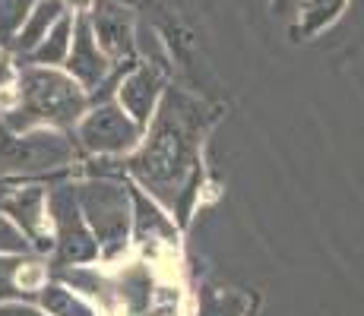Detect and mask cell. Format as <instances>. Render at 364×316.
<instances>
[{"label": "cell", "instance_id": "cell-1", "mask_svg": "<svg viewBox=\"0 0 364 316\" xmlns=\"http://www.w3.org/2000/svg\"><path fill=\"white\" fill-rule=\"evenodd\" d=\"M206 130V108L184 89H165L156 117L143 133L127 171L143 193L162 202L181 222L191 212L200 184V136Z\"/></svg>", "mask_w": 364, "mask_h": 316}, {"label": "cell", "instance_id": "cell-2", "mask_svg": "<svg viewBox=\"0 0 364 316\" xmlns=\"http://www.w3.org/2000/svg\"><path fill=\"white\" fill-rule=\"evenodd\" d=\"M89 111V92L64 67H26L16 70L10 86V102L0 108V124L10 133H29L38 126L67 130L82 121Z\"/></svg>", "mask_w": 364, "mask_h": 316}, {"label": "cell", "instance_id": "cell-3", "mask_svg": "<svg viewBox=\"0 0 364 316\" xmlns=\"http://www.w3.org/2000/svg\"><path fill=\"white\" fill-rule=\"evenodd\" d=\"M76 200H80L82 219L99 244V259L111 263L133 241V200L130 184L111 174H89L76 180Z\"/></svg>", "mask_w": 364, "mask_h": 316}, {"label": "cell", "instance_id": "cell-4", "mask_svg": "<svg viewBox=\"0 0 364 316\" xmlns=\"http://www.w3.org/2000/svg\"><path fill=\"white\" fill-rule=\"evenodd\" d=\"M76 156H80L76 139L67 130L38 126L29 133H10L0 124V178L4 180H29L67 171L73 168Z\"/></svg>", "mask_w": 364, "mask_h": 316}, {"label": "cell", "instance_id": "cell-5", "mask_svg": "<svg viewBox=\"0 0 364 316\" xmlns=\"http://www.w3.org/2000/svg\"><path fill=\"white\" fill-rule=\"evenodd\" d=\"M48 222H51V237H54L51 269L89 266L99 259V244H95V234L89 231L80 200H76V180L73 184L60 180V184L48 187Z\"/></svg>", "mask_w": 364, "mask_h": 316}, {"label": "cell", "instance_id": "cell-6", "mask_svg": "<svg viewBox=\"0 0 364 316\" xmlns=\"http://www.w3.org/2000/svg\"><path fill=\"white\" fill-rule=\"evenodd\" d=\"M143 126H139L117 102L89 104L82 121L73 126L76 149L92 158H127L143 143Z\"/></svg>", "mask_w": 364, "mask_h": 316}, {"label": "cell", "instance_id": "cell-7", "mask_svg": "<svg viewBox=\"0 0 364 316\" xmlns=\"http://www.w3.org/2000/svg\"><path fill=\"white\" fill-rule=\"evenodd\" d=\"M0 212L26 234V241L32 244V253H38V256L54 253L51 222H48V187L45 184L6 187V193L0 196Z\"/></svg>", "mask_w": 364, "mask_h": 316}, {"label": "cell", "instance_id": "cell-8", "mask_svg": "<svg viewBox=\"0 0 364 316\" xmlns=\"http://www.w3.org/2000/svg\"><path fill=\"white\" fill-rule=\"evenodd\" d=\"M165 76L159 73L152 63H133V67L124 70L121 82L114 89V102L121 104L124 111L136 121L139 126H149V121L156 117L159 102L165 95Z\"/></svg>", "mask_w": 364, "mask_h": 316}, {"label": "cell", "instance_id": "cell-9", "mask_svg": "<svg viewBox=\"0 0 364 316\" xmlns=\"http://www.w3.org/2000/svg\"><path fill=\"white\" fill-rule=\"evenodd\" d=\"M89 26L111 63H133V16L121 0H92Z\"/></svg>", "mask_w": 364, "mask_h": 316}, {"label": "cell", "instance_id": "cell-10", "mask_svg": "<svg viewBox=\"0 0 364 316\" xmlns=\"http://www.w3.org/2000/svg\"><path fill=\"white\" fill-rule=\"evenodd\" d=\"M114 67L117 63H111L105 58V51L99 48V41H95L86 13L73 16V41H70V54H67V63H64L67 73L73 76L86 92H95V89L111 76Z\"/></svg>", "mask_w": 364, "mask_h": 316}, {"label": "cell", "instance_id": "cell-11", "mask_svg": "<svg viewBox=\"0 0 364 316\" xmlns=\"http://www.w3.org/2000/svg\"><path fill=\"white\" fill-rule=\"evenodd\" d=\"M130 200H133V241L139 247H174L178 244V224L174 215H168L162 202H156L149 193L130 184Z\"/></svg>", "mask_w": 364, "mask_h": 316}, {"label": "cell", "instance_id": "cell-12", "mask_svg": "<svg viewBox=\"0 0 364 316\" xmlns=\"http://www.w3.org/2000/svg\"><path fill=\"white\" fill-rule=\"evenodd\" d=\"M60 16H67L64 0H38V4L32 6L29 19L23 23V29L16 32V38H13V45L6 48V51H13L16 58H26V54H32V48L54 29V23H58Z\"/></svg>", "mask_w": 364, "mask_h": 316}, {"label": "cell", "instance_id": "cell-13", "mask_svg": "<svg viewBox=\"0 0 364 316\" xmlns=\"http://www.w3.org/2000/svg\"><path fill=\"white\" fill-rule=\"evenodd\" d=\"M70 41H73V13L60 16L54 23V29L32 48V54H26L19 67L32 63V67H64L70 54Z\"/></svg>", "mask_w": 364, "mask_h": 316}, {"label": "cell", "instance_id": "cell-14", "mask_svg": "<svg viewBox=\"0 0 364 316\" xmlns=\"http://www.w3.org/2000/svg\"><path fill=\"white\" fill-rule=\"evenodd\" d=\"M35 304L48 316H99V310H95L80 291H73V288L58 282V278H51V282L35 294Z\"/></svg>", "mask_w": 364, "mask_h": 316}, {"label": "cell", "instance_id": "cell-15", "mask_svg": "<svg viewBox=\"0 0 364 316\" xmlns=\"http://www.w3.org/2000/svg\"><path fill=\"white\" fill-rule=\"evenodd\" d=\"M29 253H0V304H10V300H29L23 282H19V272Z\"/></svg>", "mask_w": 364, "mask_h": 316}, {"label": "cell", "instance_id": "cell-16", "mask_svg": "<svg viewBox=\"0 0 364 316\" xmlns=\"http://www.w3.org/2000/svg\"><path fill=\"white\" fill-rule=\"evenodd\" d=\"M346 6V0H304L301 6V19H298V32L301 35H314L323 26H330L339 10Z\"/></svg>", "mask_w": 364, "mask_h": 316}, {"label": "cell", "instance_id": "cell-17", "mask_svg": "<svg viewBox=\"0 0 364 316\" xmlns=\"http://www.w3.org/2000/svg\"><path fill=\"white\" fill-rule=\"evenodd\" d=\"M38 0H0V48H10Z\"/></svg>", "mask_w": 364, "mask_h": 316}, {"label": "cell", "instance_id": "cell-18", "mask_svg": "<svg viewBox=\"0 0 364 316\" xmlns=\"http://www.w3.org/2000/svg\"><path fill=\"white\" fill-rule=\"evenodd\" d=\"M0 253H32V244L4 212H0Z\"/></svg>", "mask_w": 364, "mask_h": 316}, {"label": "cell", "instance_id": "cell-19", "mask_svg": "<svg viewBox=\"0 0 364 316\" xmlns=\"http://www.w3.org/2000/svg\"><path fill=\"white\" fill-rule=\"evenodd\" d=\"M0 316H48L35 300H10V304H0Z\"/></svg>", "mask_w": 364, "mask_h": 316}, {"label": "cell", "instance_id": "cell-20", "mask_svg": "<svg viewBox=\"0 0 364 316\" xmlns=\"http://www.w3.org/2000/svg\"><path fill=\"white\" fill-rule=\"evenodd\" d=\"M16 82V67H13V58L6 51H0V95Z\"/></svg>", "mask_w": 364, "mask_h": 316}, {"label": "cell", "instance_id": "cell-21", "mask_svg": "<svg viewBox=\"0 0 364 316\" xmlns=\"http://www.w3.org/2000/svg\"><path fill=\"white\" fill-rule=\"evenodd\" d=\"M67 13L73 10V16H80V13H89V6H92V0H64Z\"/></svg>", "mask_w": 364, "mask_h": 316}, {"label": "cell", "instance_id": "cell-22", "mask_svg": "<svg viewBox=\"0 0 364 316\" xmlns=\"http://www.w3.org/2000/svg\"><path fill=\"white\" fill-rule=\"evenodd\" d=\"M301 0H272V6H276V13H291Z\"/></svg>", "mask_w": 364, "mask_h": 316}, {"label": "cell", "instance_id": "cell-23", "mask_svg": "<svg viewBox=\"0 0 364 316\" xmlns=\"http://www.w3.org/2000/svg\"><path fill=\"white\" fill-rule=\"evenodd\" d=\"M4 193H6V180L0 178V196H4Z\"/></svg>", "mask_w": 364, "mask_h": 316}]
</instances>
